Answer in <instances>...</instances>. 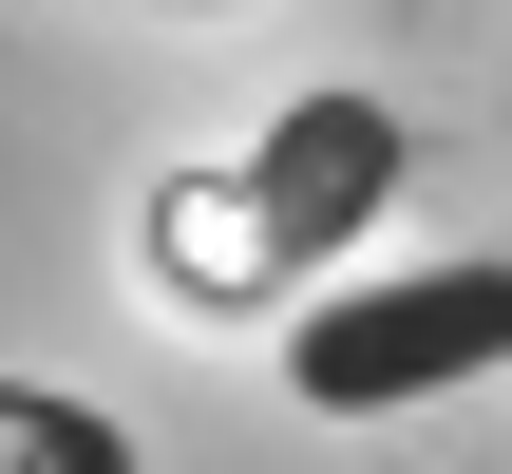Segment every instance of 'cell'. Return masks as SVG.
Wrapping results in <instances>:
<instances>
[{
    "label": "cell",
    "mask_w": 512,
    "mask_h": 474,
    "mask_svg": "<svg viewBox=\"0 0 512 474\" xmlns=\"http://www.w3.org/2000/svg\"><path fill=\"white\" fill-rule=\"evenodd\" d=\"M512 361V266H399V285H342V304H304L285 323V380H304V418H399V399H456V380H494Z\"/></svg>",
    "instance_id": "obj_1"
},
{
    "label": "cell",
    "mask_w": 512,
    "mask_h": 474,
    "mask_svg": "<svg viewBox=\"0 0 512 474\" xmlns=\"http://www.w3.org/2000/svg\"><path fill=\"white\" fill-rule=\"evenodd\" d=\"M399 171H418V152H399V114H380V95H285V114H266V152H247V190H228V228H247V266H285V285H304V266H342V247L399 209Z\"/></svg>",
    "instance_id": "obj_2"
},
{
    "label": "cell",
    "mask_w": 512,
    "mask_h": 474,
    "mask_svg": "<svg viewBox=\"0 0 512 474\" xmlns=\"http://www.w3.org/2000/svg\"><path fill=\"white\" fill-rule=\"evenodd\" d=\"M0 474H152V456H133V418H95L57 380H0Z\"/></svg>",
    "instance_id": "obj_3"
}]
</instances>
